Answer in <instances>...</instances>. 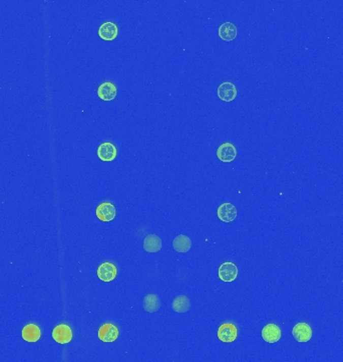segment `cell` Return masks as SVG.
I'll return each instance as SVG.
<instances>
[{
	"label": "cell",
	"instance_id": "cell-12",
	"mask_svg": "<svg viewBox=\"0 0 343 362\" xmlns=\"http://www.w3.org/2000/svg\"><path fill=\"white\" fill-rule=\"evenodd\" d=\"M116 155H117V150L114 144L111 142L102 143L98 148V157L104 162L114 161Z\"/></svg>",
	"mask_w": 343,
	"mask_h": 362
},
{
	"label": "cell",
	"instance_id": "cell-19",
	"mask_svg": "<svg viewBox=\"0 0 343 362\" xmlns=\"http://www.w3.org/2000/svg\"><path fill=\"white\" fill-rule=\"evenodd\" d=\"M192 247V241L190 238L185 235H180L176 237L173 241V248L180 254L188 253Z\"/></svg>",
	"mask_w": 343,
	"mask_h": 362
},
{
	"label": "cell",
	"instance_id": "cell-6",
	"mask_svg": "<svg viewBox=\"0 0 343 362\" xmlns=\"http://www.w3.org/2000/svg\"><path fill=\"white\" fill-rule=\"evenodd\" d=\"M217 95L219 97L220 100L230 103L232 101H234L238 95L236 86L231 82V81H225L222 82L217 90Z\"/></svg>",
	"mask_w": 343,
	"mask_h": 362
},
{
	"label": "cell",
	"instance_id": "cell-16",
	"mask_svg": "<svg viewBox=\"0 0 343 362\" xmlns=\"http://www.w3.org/2000/svg\"><path fill=\"white\" fill-rule=\"evenodd\" d=\"M218 35L221 40L231 41V40L236 39V37L238 35V31H237V27L234 23L225 22L219 26Z\"/></svg>",
	"mask_w": 343,
	"mask_h": 362
},
{
	"label": "cell",
	"instance_id": "cell-18",
	"mask_svg": "<svg viewBox=\"0 0 343 362\" xmlns=\"http://www.w3.org/2000/svg\"><path fill=\"white\" fill-rule=\"evenodd\" d=\"M143 306L148 313H154L161 308V300L155 294H148L143 300Z\"/></svg>",
	"mask_w": 343,
	"mask_h": 362
},
{
	"label": "cell",
	"instance_id": "cell-15",
	"mask_svg": "<svg viewBox=\"0 0 343 362\" xmlns=\"http://www.w3.org/2000/svg\"><path fill=\"white\" fill-rule=\"evenodd\" d=\"M21 335H22V338L24 341L35 343V342H38V340L40 339L41 331L38 325L27 324L26 326L23 327Z\"/></svg>",
	"mask_w": 343,
	"mask_h": 362
},
{
	"label": "cell",
	"instance_id": "cell-8",
	"mask_svg": "<svg viewBox=\"0 0 343 362\" xmlns=\"http://www.w3.org/2000/svg\"><path fill=\"white\" fill-rule=\"evenodd\" d=\"M96 214L100 220L108 222V221L114 220L115 214H116V210H115V207L113 203L103 202L98 206V208L96 210Z\"/></svg>",
	"mask_w": 343,
	"mask_h": 362
},
{
	"label": "cell",
	"instance_id": "cell-3",
	"mask_svg": "<svg viewBox=\"0 0 343 362\" xmlns=\"http://www.w3.org/2000/svg\"><path fill=\"white\" fill-rule=\"evenodd\" d=\"M292 335L297 342L306 343L311 340L313 332L309 324L305 322L297 323L292 329Z\"/></svg>",
	"mask_w": 343,
	"mask_h": 362
},
{
	"label": "cell",
	"instance_id": "cell-4",
	"mask_svg": "<svg viewBox=\"0 0 343 362\" xmlns=\"http://www.w3.org/2000/svg\"><path fill=\"white\" fill-rule=\"evenodd\" d=\"M118 335H119L118 328L112 323L104 324L103 326H101L98 332V336L100 340L106 343L114 342L118 338Z\"/></svg>",
	"mask_w": 343,
	"mask_h": 362
},
{
	"label": "cell",
	"instance_id": "cell-17",
	"mask_svg": "<svg viewBox=\"0 0 343 362\" xmlns=\"http://www.w3.org/2000/svg\"><path fill=\"white\" fill-rule=\"evenodd\" d=\"M172 308L177 313H186L191 309L190 299L186 295H179L173 300Z\"/></svg>",
	"mask_w": 343,
	"mask_h": 362
},
{
	"label": "cell",
	"instance_id": "cell-1",
	"mask_svg": "<svg viewBox=\"0 0 343 362\" xmlns=\"http://www.w3.org/2000/svg\"><path fill=\"white\" fill-rule=\"evenodd\" d=\"M217 336L224 343H232L238 337V329L233 323H224L219 327Z\"/></svg>",
	"mask_w": 343,
	"mask_h": 362
},
{
	"label": "cell",
	"instance_id": "cell-5",
	"mask_svg": "<svg viewBox=\"0 0 343 362\" xmlns=\"http://www.w3.org/2000/svg\"><path fill=\"white\" fill-rule=\"evenodd\" d=\"M238 268L237 266L232 263V262H225L219 267L218 275L221 281L225 283L235 281L236 278L238 277Z\"/></svg>",
	"mask_w": 343,
	"mask_h": 362
},
{
	"label": "cell",
	"instance_id": "cell-11",
	"mask_svg": "<svg viewBox=\"0 0 343 362\" xmlns=\"http://www.w3.org/2000/svg\"><path fill=\"white\" fill-rule=\"evenodd\" d=\"M117 275V270L114 264L110 262H105L98 268V277L103 282L114 281Z\"/></svg>",
	"mask_w": 343,
	"mask_h": 362
},
{
	"label": "cell",
	"instance_id": "cell-7",
	"mask_svg": "<svg viewBox=\"0 0 343 362\" xmlns=\"http://www.w3.org/2000/svg\"><path fill=\"white\" fill-rule=\"evenodd\" d=\"M261 336L265 342L273 344V343L278 342L281 339L282 332H281V329L278 325L270 323V324H267L266 326H264V328L262 329Z\"/></svg>",
	"mask_w": 343,
	"mask_h": 362
},
{
	"label": "cell",
	"instance_id": "cell-10",
	"mask_svg": "<svg viewBox=\"0 0 343 362\" xmlns=\"http://www.w3.org/2000/svg\"><path fill=\"white\" fill-rule=\"evenodd\" d=\"M217 157L219 160L224 163H230L235 160V158L237 157V149L230 142L223 143L217 149Z\"/></svg>",
	"mask_w": 343,
	"mask_h": 362
},
{
	"label": "cell",
	"instance_id": "cell-13",
	"mask_svg": "<svg viewBox=\"0 0 343 362\" xmlns=\"http://www.w3.org/2000/svg\"><path fill=\"white\" fill-rule=\"evenodd\" d=\"M117 95V89L112 81H105L98 89V96L103 101H113Z\"/></svg>",
	"mask_w": 343,
	"mask_h": 362
},
{
	"label": "cell",
	"instance_id": "cell-2",
	"mask_svg": "<svg viewBox=\"0 0 343 362\" xmlns=\"http://www.w3.org/2000/svg\"><path fill=\"white\" fill-rule=\"evenodd\" d=\"M52 338L59 344H68L73 340V331L67 324H59L52 330Z\"/></svg>",
	"mask_w": 343,
	"mask_h": 362
},
{
	"label": "cell",
	"instance_id": "cell-20",
	"mask_svg": "<svg viewBox=\"0 0 343 362\" xmlns=\"http://www.w3.org/2000/svg\"><path fill=\"white\" fill-rule=\"evenodd\" d=\"M144 248L151 254L158 253L162 249V240L155 235H149L144 240Z\"/></svg>",
	"mask_w": 343,
	"mask_h": 362
},
{
	"label": "cell",
	"instance_id": "cell-14",
	"mask_svg": "<svg viewBox=\"0 0 343 362\" xmlns=\"http://www.w3.org/2000/svg\"><path fill=\"white\" fill-rule=\"evenodd\" d=\"M118 36V29L117 25L111 22L106 21L104 22L99 29V37L104 40H114Z\"/></svg>",
	"mask_w": 343,
	"mask_h": 362
},
{
	"label": "cell",
	"instance_id": "cell-9",
	"mask_svg": "<svg viewBox=\"0 0 343 362\" xmlns=\"http://www.w3.org/2000/svg\"><path fill=\"white\" fill-rule=\"evenodd\" d=\"M237 214H238V211H237V208L235 207V205H233L232 203H228V202L221 204L217 209L218 218L221 221H224L227 224L234 221V219H236V217H237Z\"/></svg>",
	"mask_w": 343,
	"mask_h": 362
}]
</instances>
